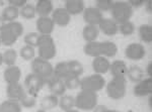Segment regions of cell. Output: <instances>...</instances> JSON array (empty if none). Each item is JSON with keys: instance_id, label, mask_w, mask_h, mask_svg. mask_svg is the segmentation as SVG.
I'll return each mask as SVG.
<instances>
[{"instance_id": "21", "label": "cell", "mask_w": 152, "mask_h": 112, "mask_svg": "<svg viewBox=\"0 0 152 112\" xmlns=\"http://www.w3.org/2000/svg\"><path fill=\"white\" fill-rule=\"evenodd\" d=\"M64 8L70 15H78L83 12L85 5L82 0H67L65 2Z\"/></svg>"}, {"instance_id": "36", "label": "cell", "mask_w": 152, "mask_h": 112, "mask_svg": "<svg viewBox=\"0 0 152 112\" xmlns=\"http://www.w3.org/2000/svg\"><path fill=\"white\" fill-rule=\"evenodd\" d=\"M19 53H20V57L23 58V60L31 61L35 59V48L24 45L23 47L20 48Z\"/></svg>"}, {"instance_id": "31", "label": "cell", "mask_w": 152, "mask_h": 112, "mask_svg": "<svg viewBox=\"0 0 152 112\" xmlns=\"http://www.w3.org/2000/svg\"><path fill=\"white\" fill-rule=\"evenodd\" d=\"M68 70H69V75L73 77H80L83 73V66L79 61L72 60L67 62Z\"/></svg>"}, {"instance_id": "23", "label": "cell", "mask_w": 152, "mask_h": 112, "mask_svg": "<svg viewBox=\"0 0 152 112\" xmlns=\"http://www.w3.org/2000/svg\"><path fill=\"white\" fill-rule=\"evenodd\" d=\"M19 16V10L18 8L13 6H6L5 8L2 10L0 17L4 22H12V21H16V19Z\"/></svg>"}, {"instance_id": "10", "label": "cell", "mask_w": 152, "mask_h": 112, "mask_svg": "<svg viewBox=\"0 0 152 112\" xmlns=\"http://www.w3.org/2000/svg\"><path fill=\"white\" fill-rule=\"evenodd\" d=\"M82 13L84 21L89 25L97 26L102 21V19L104 18L102 17V12H100L96 7H86Z\"/></svg>"}, {"instance_id": "15", "label": "cell", "mask_w": 152, "mask_h": 112, "mask_svg": "<svg viewBox=\"0 0 152 112\" xmlns=\"http://www.w3.org/2000/svg\"><path fill=\"white\" fill-rule=\"evenodd\" d=\"M97 27L105 35L109 36H113L119 33V24H117L112 18H102Z\"/></svg>"}, {"instance_id": "40", "label": "cell", "mask_w": 152, "mask_h": 112, "mask_svg": "<svg viewBox=\"0 0 152 112\" xmlns=\"http://www.w3.org/2000/svg\"><path fill=\"white\" fill-rule=\"evenodd\" d=\"M80 81H81V80L79 79V77H73V76L67 77L64 80L66 89L74 90V89L79 88V87H80Z\"/></svg>"}, {"instance_id": "1", "label": "cell", "mask_w": 152, "mask_h": 112, "mask_svg": "<svg viewBox=\"0 0 152 112\" xmlns=\"http://www.w3.org/2000/svg\"><path fill=\"white\" fill-rule=\"evenodd\" d=\"M23 33V25L18 21L7 22L0 30L1 45L5 47H11L16 43L18 38Z\"/></svg>"}, {"instance_id": "8", "label": "cell", "mask_w": 152, "mask_h": 112, "mask_svg": "<svg viewBox=\"0 0 152 112\" xmlns=\"http://www.w3.org/2000/svg\"><path fill=\"white\" fill-rule=\"evenodd\" d=\"M31 71L45 80H48L53 76L54 68L49 61L38 57L35 58L31 62Z\"/></svg>"}, {"instance_id": "45", "label": "cell", "mask_w": 152, "mask_h": 112, "mask_svg": "<svg viewBox=\"0 0 152 112\" xmlns=\"http://www.w3.org/2000/svg\"><path fill=\"white\" fill-rule=\"evenodd\" d=\"M146 74L148 75L149 78H152V63L149 62L146 67Z\"/></svg>"}, {"instance_id": "41", "label": "cell", "mask_w": 152, "mask_h": 112, "mask_svg": "<svg viewBox=\"0 0 152 112\" xmlns=\"http://www.w3.org/2000/svg\"><path fill=\"white\" fill-rule=\"evenodd\" d=\"M28 3L26 0H9L8 1V5L13 6L15 8H23V7Z\"/></svg>"}, {"instance_id": "50", "label": "cell", "mask_w": 152, "mask_h": 112, "mask_svg": "<svg viewBox=\"0 0 152 112\" xmlns=\"http://www.w3.org/2000/svg\"><path fill=\"white\" fill-rule=\"evenodd\" d=\"M107 112H119V111H117V110H114V109H107Z\"/></svg>"}, {"instance_id": "22", "label": "cell", "mask_w": 152, "mask_h": 112, "mask_svg": "<svg viewBox=\"0 0 152 112\" xmlns=\"http://www.w3.org/2000/svg\"><path fill=\"white\" fill-rule=\"evenodd\" d=\"M118 53L117 45L114 41L105 40L100 43V55L105 58H111L116 56Z\"/></svg>"}, {"instance_id": "25", "label": "cell", "mask_w": 152, "mask_h": 112, "mask_svg": "<svg viewBox=\"0 0 152 112\" xmlns=\"http://www.w3.org/2000/svg\"><path fill=\"white\" fill-rule=\"evenodd\" d=\"M83 52L86 56H89V57H99L100 55V43L99 41H88L84 45L83 47Z\"/></svg>"}, {"instance_id": "4", "label": "cell", "mask_w": 152, "mask_h": 112, "mask_svg": "<svg viewBox=\"0 0 152 112\" xmlns=\"http://www.w3.org/2000/svg\"><path fill=\"white\" fill-rule=\"evenodd\" d=\"M75 107L84 111L92 110L97 105L99 97L95 92L81 90L75 97Z\"/></svg>"}, {"instance_id": "51", "label": "cell", "mask_w": 152, "mask_h": 112, "mask_svg": "<svg viewBox=\"0 0 152 112\" xmlns=\"http://www.w3.org/2000/svg\"><path fill=\"white\" fill-rule=\"evenodd\" d=\"M37 112H46V111H45V110H42V109H40V110H38Z\"/></svg>"}, {"instance_id": "28", "label": "cell", "mask_w": 152, "mask_h": 112, "mask_svg": "<svg viewBox=\"0 0 152 112\" xmlns=\"http://www.w3.org/2000/svg\"><path fill=\"white\" fill-rule=\"evenodd\" d=\"M127 77L129 78L130 81L138 83V82H140L142 79H144V72L140 67H138V66H136V65H133L130 68H128Z\"/></svg>"}, {"instance_id": "38", "label": "cell", "mask_w": 152, "mask_h": 112, "mask_svg": "<svg viewBox=\"0 0 152 112\" xmlns=\"http://www.w3.org/2000/svg\"><path fill=\"white\" fill-rule=\"evenodd\" d=\"M39 38H40V33H28L24 35L23 41L26 46L35 48V47H38Z\"/></svg>"}, {"instance_id": "47", "label": "cell", "mask_w": 152, "mask_h": 112, "mask_svg": "<svg viewBox=\"0 0 152 112\" xmlns=\"http://www.w3.org/2000/svg\"><path fill=\"white\" fill-rule=\"evenodd\" d=\"M148 104H149V107L151 108L152 106V102H151V95H149V100H148Z\"/></svg>"}, {"instance_id": "9", "label": "cell", "mask_w": 152, "mask_h": 112, "mask_svg": "<svg viewBox=\"0 0 152 112\" xmlns=\"http://www.w3.org/2000/svg\"><path fill=\"white\" fill-rule=\"evenodd\" d=\"M125 56L131 61H140L146 56V50L139 43H130L125 50Z\"/></svg>"}, {"instance_id": "39", "label": "cell", "mask_w": 152, "mask_h": 112, "mask_svg": "<svg viewBox=\"0 0 152 112\" xmlns=\"http://www.w3.org/2000/svg\"><path fill=\"white\" fill-rule=\"evenodd\" d=\"M115 2L113 0H97L95 2V7L100 12H107L112 10V7L114 5Z\"/></svg>"}, {"instance_id": "29", "label": "cell", "mask_w": 152, "mask_h": 112, "mask_svg": "<svg viewBox=\"0 0 152 112\" xmlns=\"http://www.w3.org/2000/svg\"><path fill=\"white\" fill-rule=\"evenodd\" d=\"M53 76L62 80H65L67 77H69L70 75H69V70H68L67 62H59L54 67Z\"/></svg>"}, {"instance_id": "3", "label": "cell", "mask_w": 152, "mask_h": 112, "mask_svg": "<svg viewBox=\"0 0 152 112\" xmlns=\"http://www.w3.org/2000/svg\"><path fill=\"white\" fill-rule=\"evenodd\" d=\"M38 48L39 58L46 61L52 60L57 53V48H56L53 38L48 35H40L38 41Z\"/></svg>"}, {"instance_id": "27", "label": "cell", "mask_w": 152, "mask_h": 112, "mask_svg": "<svg viewBox=\"0 0 152 112\" xmlns=\"http://www.w3.org/2000/svg\"><path fill=\"white\" fill-rule=\"evenodd\" d=\"M20 103L15 100H6L0 104V112H21Z\"/></svg>"}, {"instance_id": "48", "label": "cell", "mask_w": 152, "mask_h": 112, "mask_svg": "<svg viewBox=\"0 0 152 112\" xmlns=\"http://www.w3.org/2000/svg\"><path fill=\"white\" fill-rule=\"evenodd\" d=\"M3 64V61H2V53H0V66Z\"/></svg>"}, {"instance_id": "44", "label": "cell", "mask_w": 152, "mask_h": 112, "mask_svg": "<svg viewBox=\"0 0 152 112\" xmlns=\"http://www.w3.org/2000/svg\"><path fill=\"white\" fill-rule=\"evenodd\" d=\"M144 6H145L146 12H148V13H151V11H152V1H151V0H145Z\"/></svg>"}, {"instance_id": "2", "label": "cell", "mask_w": 152, "mask_h": 112, "mask_svg": "<svg viewBox=\"0 0 152 112\" xmlns=\"http://www.w3.org/2000/svg\"><path fill=\"white\" fill-rule=\"evenodd\" d=\"M112 19L117 24H122L129 21L133 15V8L126 1H117L112 7Z\"/></svg>"}, {"instance_id": "30", "label": "cell", "mask_w": 152, "mask_h": 112, "mask_svg": "<svg viewBox=\"0 0 152 112\" xmlns=\"http://www.w3.org/2000/svg\"><path fill=\"white\" fill-rule=\"evenodd\" d=\"M138 33L142 41L146 43L152 41V26L150 24H141L138 28Z\"/></svg>"}, {"instance_id": "46", "label": "cell", "mask_w": 152, "mask_h": 112, "mask_svg": "<svg viewBox=\"0 0 152 112\" xmlns=\"http://www.w3.org/2000/svg\"><path fill=\"white\" fill-rule=\"evenodd\" d=\"M4 24H5V22H4V21L2 20V18L0 17V30H1V28H2V26H3Z\"/></svg>"}, {"instance_id": "19", "label": "cell", "mask_w": 152, "mask_h": 112, "mask_svg": "<svg viewBox=\"0 0 152 112\" xmlns=\"http://www.w3.org/2000/svg\"><path fill=\"white\" fill-rule=\"evenodd\" d=\"M35 8L36 14H38L40 17H46L50 15L54 10L53 2L51 0H39L37 1Z\"/></svg>"}, {"instance_id": "14", "label": "cell", "mask_w": 152, "mask_h": 112, "mask_svg": "<svg viewBox=\"0 0 152 112\" xmlns=\"http://www.w3.org/2000/svg\"><path fill=\"white\" fill-rule=\"evenodd\" d=\"M110 72H111L113 78H117V79H126L127 72H128V66L124 61H114L111 63L110 66Z\"/></svg>"}, {"instance_id": "32", "label": "cell", "mask_w": 152, "mask_h": 112, "mask_svg": "<svg viewBox=\"0 0 152 112\" xmlns=\"http://www.w3.org/2000/svg\"><path fill=\"white\" fill-rule=\"evenodd\" d=\"M58 106L62 109L63 111H68L73 109V107L75 106V99L72 95H63L61 96V98L59 99V104Z\"/></svg>"}, {"instance_id": "16", "label": "cell", "mask_w": 152, "mask_h": 112, "mask_svg": "<svg viewBox=\"0 0 152 112\" xmlns=\"http://www.w3.org/2000/svg\"><path fill=\"white\" fill-rule=\"evenodd\" d=\"M26 90L23 86L18 83H13V84H7L6 86V95L11 100L18 101L23 98V96L26 94Z\"/></svg>"}, {"instance_id": "37", "label": "cell", "mask_w": 152, "mask_h": 112, "mask_svg": "<svg viewBox=\"0 0 152 112\" xmlns=\"http://www.w3.org/2000/svg\"><path fill=\"white\" fill-rule=\"evenodd\" d=\"M19 103H20L21 107H24V108H33L37 104V97L31 96L26 92L23 98L19 100Z\"/></svg>"}, {"instance_id": "35", "label": "cell", "mask_w": 152, "mask_h": 112, "mask_svg": "<svg viewBox=\"0 0 152 112\" xmlns=\"http://www.w3.org/2000/svg\"><path fill=\"white\" fill-rule=\"evenodd\" d=\"M135 31V24L131 20L119 24V33H121L123 35H131Z\"/></svg>"}, {"instance_id": "13", "label": "cell", "mask_w": 152, "mask_h": 112, "mask_svg": "<svg viewBox=\"0 0 152 112\" xmlns=\"http://www.w3.org/2000/svg\"><path fill=\"white\" fill-rule=\"evenodd\" d=\"M134 95L137 97L149 96L152 93V78H145L138 82L134 87Z\"/></svg>"}, {"instance_id": "12", "label": "cell", "mask_w": 152, "mask_h": 112, "mask_svg": "<svg viewBox=\"0 0 152 112\" xmlns=\"http://www.w3.org/2000/svg\"><path fill=\"white\" fill-rule=\"evenodd\" d=\"M47 84H48V88L52 95H55V96L58 97V96H63L65 94L66 86H65L64 80L52 76L50 79L47 80Z\"/></svg>"}, {"instance_id": "33", "label": "cell", "mask_w": 152, "mask_h": 112, "mask_svg": "<svg viewBox=\"0 0 152 112\" xmlns=\"http://www.w3.org/2000/svg\"><path fill=\"white\" fill-rule=\"evenodd\" d=\"M16 60H18V53L13 48H8L5 52L2 53V61H3V64L8 66H13L15 65Z\"/></svg>"}, {"instance_id": "43", "label": "cell", "mask_w": 152, "mask_h": 112, "mask_svg": "<svg viewBox=\"0 0 152 112\" xmlns=\"http://www.w3.org/2000/svg\"><path fill=\"white\" fill-rule=\"evenodd\" d=\"M92 110H94V112H107V108L104 105H102V104L99 105V104H97V105L95 106Z\"/></svg>"}, {"instance_id": "20", "label": "cell", "mask_w": 152, "mask_h": 112, "mask_svg": "<svg viewBox=\"0 0 152 112\" xmlns=\"http://www.w3.org/2000/svg\"><path fill=\"white\" fill-rule=\"evenodd\" d=\"M110 66H111V63L107 60V58L102 57V56L94 58L92 61V69L95 72V74H105L107 72H109Z\"/></svg>"}, {"instance_id": "7", "label": "cell", "mask_w": 152, "mask_h": 112, "mask_svg": "<svg viewBox=\"0 0 152 112\" xmlns=\"http://www.w3.org/2000/svg\"><path fill=\"white\" fill-rule=\"evenodd\" d=\"M105 85L104 78L99 74H92L90 76L84 77L80 81V88L81 90H86L90 92H99Z\"/></svg>"}, {"instance_id": "17", "label": "cell", "mask_w": 152, "mask_h": 112, "mask_svg": "<svg viewBox=\"0 0 152 112\" xmlns=\"http://www.w3.org/2000/svg\"><path fill=\"white\" fill-rule=\"evenodd\" d=\"M37 30L41 35H51V33H53L55 24H54L52 18L46 16V17H39L37 19Z\"/></svg>"}, {"instance_id": "24", "label": "cell", "mask_w": 152, "mask_h": 112, "mask_svg": "<svg viewBox=\"0 0 152 112\" xmlns=\"http://www.w3.org/2000/svg\"><path fill=\"white\" fill-rule=\"evenodd\" d=\"M59 104V99L57 96L55 95H46L44 96L43 98L41 99L40 101V106H41V109L42 110H51V109L55 108L57 107Z\"/></svg>"}, {"instance_id": "49", "label": "cell", "mask_w": 152, "mask_h": 112, "mask_svg": "<svg viewBox=\"0 0 152 112\" xmlns=\"http://www.w3.org/2000/svg\"><path fill=\"white\" fill-rule=\"evenodd\" d=\"M65 112H79V111L76 110V109H71V110H68V111H65Z\"/></svg>"}, {"instance_id": "5", "label": "cell", "mask_w": 152, "mask_h": 112, "mask_svg": "<svg viewBox=\"0 0 152 112\" xmlns=\"http://www.w3.org/2000/svg\"><path fill=\"white\" fill-rule=\"evenodd\" d=\"M126 79L113 78L107 85V94L113 100H120L126 95Z\"/></svg>"}, {"instance_id": "18", "label": "cell", "mask_w": 152, "mask_h": 112, "mask_svg": "<svg viewBox=\"0 0 152 112\" xmlns=\"http://www.w3.org/2000/svg\"><path fill=\"white\" fill-rule=\"evenodd\" d=\"M21 77V71L18 66H8L3 73L4 81L7 84H13V83H18Z\"/></svg>"}, {"instance_id": "26", "label": "cell", "mask_w": 152, "mask_h": 112, "mask_svg": "<svg viewBox=\"0 0 152 112\" xmlns=\"http://www.w3.org/2000/svg\"><path fill=\"white\" fill-rule=\"evenodd\" d=\"M99 27L95 25H89V24H86L82 30V36L87 43L88 41L96 40V38H99Z\"/></svg>"}, {"instance_id": "6", "label": "cell", "mask_w": 152, "mask_h": 112, "mask_svg": "<svg viewBox=\"0 0 152 112\" xmlns=\"http://www.w3.org/2000/svg\"><path fill=\"white\" fill-rule=\"evenodd\" d=\"M46 82L47 80H45L35 73L28 74L24 79V88L26 89V93L34 97H37L41 90L43 89Z\"/></svg>"}, {"instance_id": "34", "label": "cell", "mask_w": 152, "mask_h": 112, "mask_svg": "<svg viewBox=\"0 0 152 112\" xmlns=\"http://www.w3.org/2000/svg\"><path fill=\"white\" fill-rule=\"evenodd\" d=\"M19 14L24 18V19H33L36 16V8L33 4L26 3L23 8H20L19 10Z\"/></svg>"}, {"instance_id": "11", "label": "cell", "mask_w": 152, "mask_h": 112, "mask_svg": "<svg viewBox=\"0 0 152 112\" xmlns=\"http://www.w3.org/2000/svg\"><path fill=\"white\" fill-rule=\"evenodd\" d=\"M51 18H52L54 24H57L58 26H61V27H65L70 23L71 15L66 11L64 7H58L53 10Z\"/></svg>"}, {"instance_id": "42", "label": "cell", "mask_w": 152, "mask_h": 112, "mask_svg": "<svg viewBox=\"0 0 152 112\" xmlns=\"http://www.w3.org/2000/svg\"><path fill=\"white\" fill-rule=\"evenodd\" d=\"M128 3L131 5L132 8H140L144 5L145 3V0H130Z\"/></svg>"}, {"instance_id": "52", "label": "cell", "mask_w": 152, "mask_h": 112, "mask_svg": "<svg viewBox=\"0 0 152 112\" xmlns=\"http://www.w3.org/2000/svg\"><path fill=\"white\" fill-rule=\"evenodd\" d=\"M0 45H1V40H0Z\"/></svg>"}]
</instances>
